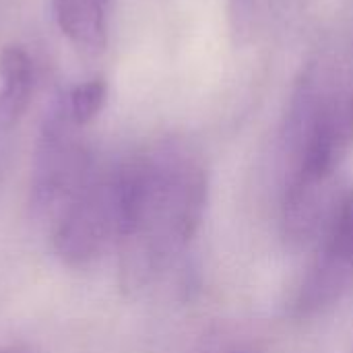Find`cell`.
I'll return each instance as SVG.
<instances>
[{
	"label": "cell",
	"mask_w": 353,
	"mask_h": 353,
	"mask_svg": "<svg viewBox=\"0 0 353 353\" xmlns=\"http://www.w3.org/2000/svg\"><path fill=\"white\" fill-rule=\"evenodd\" d=\"M4 353H21V352H4Z\"/></svg>",
	"instance_id": "10"
},
{
	"label": "cell",
	"mask_w": 353,
	"mask_h": 353,
	"mask_svg": "<svg viewBox=\"0 0 353 353\" xmlns=\"http://www.w3.org/2000/svg\"><path fill=\"white\" fill-rule=\"evenodd\" d=\"M347 112H350V120H352L353 124V93L350 95V99H347Z\"/></svg>",
	"instance_id": "9"
},
{
	"label": "cell",
	"mask_w": 353,
	"mask_h": 353,
	"mask_svg": "<svg viewBox=\"0 0 353 353\" xmlns=\"http://www.w3.org/2000/svg\"><path fill=\"white\" fill-rule=\"evenodd\" d=\"M70 126L68 116H54L41 130L31 176V207L39 213H60L95 172Z\"/></svg>",
	"instance_id": "4"
},
{
	"label": "cell",
	"mask_w": 353,
	"mask_h": 353,
	"mask_svg": "<svg viewBox=\"0 0 353 353\" xmlns=\"http://www.w3.org/2000/svg\"><path fill=\"white\" fill-rule=\"evenodd\" d=\"M120 203V277L130 292L155 281L196 236L209 180L178 143L151 147L114 170Z\"/></svg>",
	"instance_id": "1"
},
{
	"label": "cell",
	"mask_w": 353,
	"mask_h": 353,
	"mask_svg": "<svg viewBox=\"0 0 353 353\" xmlns=\"http://www.w3.org/2000/svg\"><path fill=\"white\" fill-rule=\"evenodd\" d=\"M230 21L234 33H248L252 23V0H230Z\"/></svg>",
	"instance_id": "8"
},
{
	"label": "cell",
	"mask_w": 353,
	"mask_h": 353,
	"mask_svg": "<svg viewBox=\"0 0 353 353\" xmlns=\"http://www.w3.org/2000/svg\"><path fill=\"white\" fill-rule=\"evenodd\" d=\"M118 238L120 203L114 170L108 174L93 172L58 213L54 250L68 267H85Z\"/></svg>",
	"instance_id": "2"
},
{
	"label": "cell",
	"mask_w": 353,
	"mask_h": 353,
	"mask_svg": "<svg viewBox=\"0 0 353 353\" xmlns=\"http://www.w3.org/2000/svg\"><path fill=\"white\" fill-rule=\"evenodd\" d=\"M105 101H108V81L103 77L89 79L72 87V91L68 93L66 116L74 126H85L103 110Z\"/></svg>",
	"instance_id": "7"
},
{
	"label": "cell",
	"mask_w": 353,
	"mask_h": 353,
	"mask_svg": "<svg viewBox=\"0 0 353 353\" xmlns=\"http://www.w3.org/2000/svg\"><path fill=\"white\" fill-rule=\"evenodd\" d=\"M353 288V190L341 194L319 236V250L296 292L294 314L310 319L339 304Z\"/></svg>",
	"instance_id": "3"
},
{
	"label": "cell",
	"mask_w": 353,
	"mask_h": 353,
	"mask_svg": "<svg viewBox=\"0 0 353 353\" xmlns=\"http://www.w3.org/2000/svg\"><path fill=\"white\" fill-rule=\"evenodd\" d=\"M112 0H54L60 31L87 54H101L108 46V12Z\"/></svg>",
	"instance_id": "5"
},
{
	"label": "cell",
	"mask_w": 353,
	"mask_h": 353,
	"mask_svg": "<svg viewBox=\"0 0 353 353\" xmlns=\"http://www.w3.org/2000/svg\"><path fill=\"white\" fill-rule=\"evenodd\" d=\"M33 93V62L19 43H8L0 52V126H14Z\"/></svg>",
	"instance_id": "6"
}]
</instances>
